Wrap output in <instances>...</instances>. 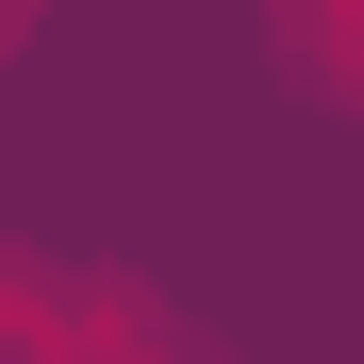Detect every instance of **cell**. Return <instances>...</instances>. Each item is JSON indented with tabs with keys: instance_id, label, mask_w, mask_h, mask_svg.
Wrapping results in <instances>:
<instances>
[{
	"instance_id": "obj_1",
	"label": "cell",
	"mask_w": 364,
	"mask_h": 364,
	"mask_svg": "<svg viewBox=\"0 0 364 364\" xmlns=\"http://www.w3.org/2000/svg\"><path fill=\"white\" fill-rule=\"evenodd\" d=\"M282 50H298L331 100H364V0H282Z\"/></svg>"
}]
</instances>
